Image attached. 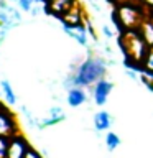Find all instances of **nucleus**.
<instances>
[{
  "label": "nucleus",
  "mask_w": 153,
  "mask_h": 158,
  "mask_svg": "<svg viewBox=\"0 0 153 158\" xmlns=\"http://www.w3.org/2000/svg\"><path fill=\"white\" fill-rule=\"evenodd\" d=\"M109 71V59H105L102 54L89 51L87 56L82 59L77 66H72L71 71L63 79L64 89L69 87H84L91 89L97 81L107 76Z\"/></svg>",
  "instance_id": "nucleus-1"
},
{
  "label": "nucleus",
  "mask_w": 153,
  "mask_h": 158,
  "mask_svg": "<svg viewBox=\"0 0 153 158\" xmlns=\"http://www.w3.org/2000/svg\"><path fill=\"white\" fill-rule=\"evenodd\" d=\"M117 18L125 30H137L143 23L140 18V12L132 3H122L117 10Z\"/></svg>",
  "instance_id": "nucleus-2"
},
{
  "label": "nucleus",
  "mask_w": 153,
  "mask_h": 158,
  "mask_svg": "<svg viewBox=\"0 0 153 158\" xmlns=\"http://www.w3.org/2000/svg\"><path fill=\"white\" fill-rule=\"evenodd\" d=\"M22 13L23 12H20L15 5H12L7 0H2V3H0V23L7 31L13 30L22 23Z\"/></svg>",
  "instance_id": "nucleus-3"
},
{
  "label": "nucleus",
  "mask_w": 153,
  "mask_h": 158,
  "mask_svg": "<svg viewBox=\"0 0 153 158\" xmlns=\"http://www.w3.org/2000/svg\"><path fill=\"white\" fill-rule=\"evenodd\" d=\"M63 31L66 33L71 40H74L79 46H82V48H89V46H91V41H94L84 22L82 23H76V25L63 23Z\"/></svg>",
  "instance_id": "nucleus-4"
},
{
  "label": "nucleus",
  "mask_w": 153,
  "mask_h": 158,
  "mask_svg": "<svg viewBox=\"0 0 153 158\" xmlns=\"http://www.w3.org/2000/svg\"><path fill=\"white\" fill-rule=\"evenodd\" d=\"M18 133V120L15 114L10 110V107L0 106V137L12 138Z\"/></svg>",
  "instance_id": "nucleus-5"
},
{
  "label": "nucleus",
  "mask_w": 153,
  "mask_h": 158,
  "mask_svg": "<svg viewBox=\"0 0 153 158\" xmlns=\"http://www.w3.org/2000/svg\"><path fill=\"white\" fill-rule=\"evenodd\" d=\"M114 84L109 77H102L101 81H97L94 86L91 87V96H92V101L96 104L97 107H102L105 106L109 97H110V94L114 91Z\"/></svg>",
  "instance_id": "nucleus-6"
},
{
  "label": "nucleus",
  "mask_w": 153,
  "mask_h": 158,
  "mask_svg": "<svg viewBox=\"0 0 153 158\" xmlns=\"http://www.w3.org/2000/svg\"><path fill=\"white\" fill-rule=\"evenodd\" d=\"M12 5H15L20 12L23 13H30L33 17H38L39 13H49V5H43L38 0H7Z\"/></svg>",
  "instance_id": "nucleus-7"
},
{
  "label": "nucleus",
  "mask_w": 153,
  "mask_h": 158,
  "mask_svg": "<svg viewBox=\"0 0 153 158\" xmlns=\"http://www.w3.org/2000/svg\"><path fill=\"white\" fill-rule=\"evenodd\" d=\"M28 140L25 138L22 133L18 135H13L10 138V145H8V153H7V158H25L28 152Z\"/></svg>",
  "instance_id": "nucleus-8"
},
{
  "label": "nucleus",
  "mask_w": 153,
  "mask_h": 158,
  "mask_svg": "<svg viewBox=\"0 0 153 158\" xmlns=\"http://www.w3.org/2000/svg\"><path fill=\"white\" fill-rule=\"evenodd\" d=\"M64 120H66V112H64V109L61 106H51L48 110V117L41 118V122H39V130L59 125V123H63Z\"/></svg>",
  "instance_id": "nucleus-9"
},
{
  "label": "nucleus",
  "mask_w": 153,
  "mask_h": 158,
  "mask_svg": "<svg viewBox=\"0 0 153 158\" xmlns=\"http://www.w3.org/2000/svg\"><path fill=\"white\" fill-rule=\"evenodd\" d=\"M89 99V94H87V89L84 87H69L66 89V104L71 109H77L84 106Z\"/></svg>",
  "instance_id": "nucleus-10"
},
{
  "label": "nucleus",
  "mask_w": 153,
  "mask_h": 158,
  "mask_svg": "<svg viewBox=\"0 0 153 158\" xmlns=\"http://www.w3.org/2000/svg\"><path fill=\"white\" fill-rule=\"evenodd\" d=\"M114 115L110 112L104 110V109H101V110H97L96 114H94L92 117V123H94V128H96L97 135L101 132H109L110 130V127L114 125Z\"/></svg>",
  "instance_id": "nucleus-11"
},
{
  "label": "nucleus",
  "mask_w": 153,
  "mask_h": 158,
  "mask_svg": "<svg viewBox=\"0 0 153 158\" xmlns=\"http://www.w3.org/2000/svg\"><path fill=\"white\" fill-rule=\"evenodd\" d=\"M0 94H2V99H3V102L7 104V107L12 109L18 104V96H17V92H15L10 79H7V77L0 79Z\"/></svg>",
  "instance_id": "nucleus-12"
},
{
  "label": "nucleus",
  "mask_w": 153,
  "mask_h": 158,
  "mask_svg": "<svg viewBox=\"0 0 153 158\" xmlns=\"http://www.w3.org/2000/svg\"><path fill=\"white\" fill-rule=\"evenodd\" d=\"M74 5H77L76 0H53L49 3V13H66L68 10H71Z\"/></svg>",
  "instance_id": "nucleus-13"
},
{
  "label": "nucleus",
  "mask_w": 153,
  "mask_h": 158,
  "mask_svg": "<svg viewBox=\"0 0 153 158\" xmlns=\"http://www.w3.org/2000/svg\"><path fill=\"white\" fill-rule=\"evenodd\" d=\"M104 143H105V150L107 152H115L118 147H120V143H122V140H120V137L117 135L115 132H105V135H104Z\"/></svg>",
  "instance_id": "nucleus-14"
},
{
  "label": "nucleus",
  "mask_w": 153,
  "mask_h": 158,
  "mask_svg": "<svg viewBox=\"0 0 153 158\" xmlns=\"http://www.w3.org/2000/svg\"><path fill=\"white\" fill-rule=\"evenodd\" d=\"M20 114L23 115V118L27 120V123H28L30 127L35 128V130H39V122H41V118L35 117V114L30 110L27 106H20Z\"/></svg>",
  "instance_id": "nucleus-15"
},
{
  "label": "nucleus",
  "mask_w": 153,
  "mask_h": 158,
  "mask_svg": "<svg viewBox=\"0 0 153 158\" xmlns=\"http://www.w3.org/2000/svg\"><path fill=\"white\" fill-rule=\"evenodd\" d=\"M140 33L143 35L145 41L148 43V46H153V22H143L140 25Z\"/></svg>",
  "instance_id": "nucleus-16"
},
{
  "label": "nucleus",
  "mask_w": 153,
  "mask_h": 158,
  "mask_svg": "<svg viewBox=\"0 0 153 158\" xmlns=\"http://www.w3.org/2000/svg\"><path fill=\"white\" fill-rule=\"evenodd\" d=\"M142 69H147V71H151L153 73V46L148 49L145 59H143L142 63Z\"/></svg>",
  "instance_id": "nucleus-17"
},
{
  "label": "nucleus",
  "mask_w": 153,
  "mask_h": 158,
  "mask_svg": "<svg viewBox=\"0 0 153 158\" xmlns=\"http://www.w3.org/2000/svg\"><path fill=\"white\" fill-rule=\"evenodd\" d=\"M101 33L104 35V38H105V40H114V38L117 36L115 30H114L112 25H109V23H104L102 27H101Z\"/></svg>",
  "instance_id": "nucleus-18"
},
{
  "label": "nucleus",
  "mask_w": 153,
  "mask_h": 158,
  "mask_svg": "<svg viewBox=\"0 0 153 158\" xmlns=\"http://www.w3.org/2000/svg\"><path fill=\"white\" fill-rule=\"evenodd\" d=\"M8 145H10V138L8 137H0V158H7Z\"/></svg>",
  "instance_id": "nucleus-19"
},
{
  "label": "nucleus",
  "mask_w": 153,
  "mask_h": 158,
  "mask_svg": "<svg viewBox=\"0 0 153 158\" xmlns=\"http://www.w3.org/2000/svg\"><path fill=\"white\" fill-rule=\"evenodd\" d=\"M25 158H43V153H41V152H38L36 148L30 147V148H28V152H27V155H25Z\"/></svg>",
  "instance_id": "nucleus-20"
},
{
  "label": "nucleus",
  "mask_w": 153,
  "mask_h": 158,
  "mask_svg": "<svg viewBox=\"0 0 153 158\" xmlns=\"http://www.w3.org/2000/svg\"><path fill=\"white\" fill-rule=\"evenodd\" d=\"M38 2H39V3H43V5H49V3L53 2V0H38Z\"/></svg>",
  "instance_id": "nucleus-21"
},
{
  "label": "nucleus",
  "mask_w": 153,
  "mask_h": 158,
  "mask_svg": "<svg viewBox=\"0 0 153 158\" xmlns=\"http://www.w3.org/2000/svg\"><path fill=\"white\" fill-rule=\"evenodd\" d=\"M143 2H147L148 5H151V7H153V0H143Z\"/></svg>",
  "instance_id": "nucleus-22"
}]
</instances>
